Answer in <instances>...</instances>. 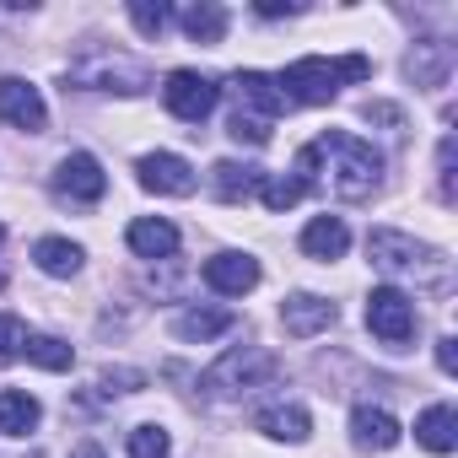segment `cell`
<instances>
[{
	"instance_id": "cell-19",
	"label": "cell",
	"mask_w": 458,
	"mask_h": 458,
	"mask_svg": "<svg viewBox=\"0 0 458 458\" xmlns=\"http://www.w3.org/2000/svg\"><path fill=\"white\" fill-rule=\"evenodd\" d=\"M415 442L431 453H453L458 447V410L453 404H431L415 415Z\"/></svg>"
},
{
	"instance_id": "cell-9",
	"label": "cell",
	"mask_w": 458,
	"mask_h": 458,
	"mask_svg": "<svg viewBox=\"0 0 458 458\" xmlns=\"http://www.w3.org/2000/svg\"><path fill=\"white\" fill-rule=\"evenodd\" d=\"M55 194L71 199V205H98L108 194V173L92 151H71L60 167H55Z\"/></svg>"
},
{
	"instance_id": "cell-23",
	"label": "cell",
	"mask_w": 458,
	"mask_h": 458,
	"mask_svg": "<svg viewBox=\"0 0 458 458\" xmlns=\"http://www.w3.org/2000/svg\"><path fill=\"white\" fill-rule=\"evenodd\" d=\"M178 28H183L194 44H221V38H226V12L216 6V0H194V6L178 12Z\"/></svg>"
},
{
	"instance_id": "cell-22",
	"label": "cell",
	"mask_w": 458,
	"mask_h": 458,
	"mask_svg": "<svg viewBox=\"0 0 458 458\" xmlns=\"http://www.w3.org/2000/svg\"><path fill=\"white\" fill-rule=\"evenodd\" d=\"M81 243H71V238H38L33 243V265L44 270V276H55V281H71L76 270H81Z\"/></svg>"
},
{
	"instance_id": "cell-10",
	"label": "cell",
	"mask_w": 458,
	"mask_h": 458,
	"mask_svg": "<svg viewBox=\"0 0 458 458\" xmlns=\"http://www.w3.org/2000/svg\"><path fill=\"white\" fill-rule=\"evenodd\" d=\"M135 173H140V189H151V194H173V199H183V194H194V167L178 157V151H151V157H140L135 162Z\"/></svg>"
},
{
	"instance_id": "cell-34",
	"label": "cell",
	"mask_w": 458,
	"mask_h": 458,
	"mask_svg": "<svg viewBox=\"0 0 458 458\" xmlns=\"http://www.w3.org/2000/svg\"><path fill=\"white\" fill-rule=\"evenodd\" d=\"M437 367H442L447 377L458 372V340H453V335H442V340H437Z\"/></svg>"
},
{
	"instance_id": "cell-13",
	"label": "cell",
	"mask_w": 458,
	"mask_h": 458,
	"mask_svg": "<svg viewBox=\"0 0 458 458\" xmlns=\"http://www.w3.org/2000/svg\"><path fill=\"white\" fill-rule=\"evenodd\" d=\"M233 98H238V108H243V114H259V119H270V124L286 114L281 81H276V76H265V71H238V76H233Z\"/></svg>"
},
{
	"instance_id": "cell-6",
	"label": "cell",
	"mask_w": 458,
	"mask_h": 458,
	"mask_svg": "<svg viewBox=\"0 0 458 458\" xmlns=\"http://www.w3.org/2000/svg\"><path fill=\"white\" fill-rule=\"evenodd\" d=\"M367 329H372L383 345L404 351V345L415 340V302H410L399 286H377V292L367 297Z\"/></svg>"
},
{
	"instance_id": "cell-37",
	"label": "cell",
	"mask_w": 458,
	"mask_h": 458,
	"mask_svg": "<svg viewBox=\"0 0 458 458\" xmlns=\"http://www.w3.org/2000/svg\"><path fill=\"white\" fill-rule=\"evenodd\" d=\"M0 243H6V226H0Z\"/></svg>"
},
{
	"instance_id": "cell-27",
	"label": "cell",
	"mask_w": 458,
	"mask_h": 458,
	"mask_svg": "<svg viewBox=\"0 0 458 458\" xmlns=\"http://www.w3.org/2000/svg\"><path fill=\"white\" fill-rule=\"evenodd\" d=\"M130 458H173V437L162 426H135L130 431Z\"/></svg>"
},
{
	"instance_id": "cell-32",
	"label": "cell",
	"mask_w": 458,
	"mask_h": 458,
	"mask_svg": "<svg viewBox=\"0 0 458 458\" xmlns=\"http://www.w3.org/2000/svg\"><path fill=\"white\" fill-rule=\"evenodd\" d=\"M361 119H372V124H394V130H399V124H404V108H394V103H372V98H367V103H361Z\"/></svg>"
},
{
	"instance_id": "cell-21",
	"label": "cell",
	"mask_w": 458,
	"mask_h": 458,
	"mask_svg": "<svg viewBox=\"0 0 458 458\" xmlns=\"http://www.w3.org/2000/svg\"><path fill=\"white\" fill-rule=\"evenodd\" d=\"M44 420V404L28 388H0V431L6 437H28Z\"/></svg>"
},
{
	"instance_id": "cell-5",
	"label": "cell",
	"mask_w": 458,
	"mask_h": 458,
	"mask_svg": "<svg viewBox=\"0 0 458 458\" xmlns=\"http://www.w3.org/2000/svg\"><path fill=\"white\" fill-rule=\"evenodd\" d=\"M281 372V361L265 351V345H233L210 372H205V388L210 394H243V388H259Z\"/></svg>"
},
{
	"instance_id": "cell-11",
	"label": "cell",
	"mask_w": 458,
	"mask_h": 458,
	"mask_svg": "<svg viewBox=\"0 0 458 458\" xmlns=\"http://www.w3.org/2000/svg\"><path fill=\"white\" fill-rule=\"evenodd\" d=\"M335 318H340V308H335L329 297H313V292H297V297L281 302V329H286L292 340H313V335H324Z\"/></svg>"
},
{
	"instance_id": "cell-36",
	"label": "cell",
	"mask_w": 458,
	"mask_h": 458,
	"mask_svg": "<svg viewBox=\"0 0 458 458\" xmlns=\"http://www.w3.org/2000/svg\"><path fill=\"white\" fill-rule=\"evenodd\" d=\"M71 458H108V453H103V447H98V442H81V447H76V453H71Z\"/></svg>"
},
{
	"instance_id": "cell-8",
	"label": "cell",
	"mask_w": 458,
	"mask_h": 458,
	"mask_svg": "<svg viewBox=\"0 0 458 458\" xmlns=\"http://www.w3.org/2000/svg\"><path fill=\"white\" fill-rule=\"evenodd\" d=\"M0 119H6L12 130H22V135H44L49 130V103H44V92L33 81L0 76Z\"/></svg>"
},
{
	"instance_id": "cell-30",
	"label": "cell",
	"mask_w": 458,
	"mask_h": 458,
	"mask_svg": "<svg viewBox=\"0 0 458 458\" xmlns=\"http://www.w3.org/2000/svg\"><path fill=\"white\" fill-rule=\"evenodd\" d=\"M226 135H233V140H249V146H265L270 140V119H259V114H233V119H226Z\"/></svg>"
},
{
	"instance_id": "cell-24",
	"label": "cell",
	"mask_w": 458,
	"mask_h": 458,
	"mask_svg": "<svg viewBox=\"0 0 458 458\" xmlns=\"http://www.w3.org/2000/svg\"><path fill=\"white\" fill-rule=\"evenodd\" d=\"M404 71L415 76V87H442L447 71H453V49L447 44H415L410 60H404Z\"/></svg>"
},
{
	"instance_id": "cell-15",
	"label": "cell",
	"mask_w": 458,
	"mask_h": 458,
	"mask_svg": "<svg viewBox=\"0 0 458 458\" xmlns=\"http://www.w3.org/2000/svg\"><path fill=\"white\" fill-rule=\"evenodd\" d=\"M351 442L361 453H388V447H399V420L383 404H356L351 410Z\"/></svg>"
},
{
	"instance_id": "cell-31",
	"label": "cell",
	"mask_w": 458,
	"mask_h": 458,
	"mask_svg": "<svg viewBox=\"0 0 458 458\" xmlns=\"http://www.w3.org/2000/svg\"><path fill=\"white\" fill-rule=\"evenodd\" d=\"M98 388L103 394H140L146 388V372H135V367H103Z\"/></svg>"
},
{
	"instance_id": "cell-29",
	"label": "cell",
	"mask_w": 458,
	"mask_h": 458,
	"mask_svg": "<svg viewBox=\"0 0 458 458\" xmlns=\"http://www.w3.org/2000/svg\"><path fill=\"white\" fill-rule=\"evenodd\" d=\"M22 340H28L22 318H17V313H0V367L22 361Z\"/></svg>"
},
{
	"instance_id": "cell-18",
	"label": "cell",
	"mask_w": 458,
	"mask_h": 458,
	"mask_svg": "<svg viewBox=\"0 0 458 458\" xmlns=\"http://www.w3.org/2000/svg\"><path fill=\"white\" fill-rule=\"evenodd\" d=\"M254 426H259L265 437H276V442H308L313 415H308L302 404H265V410L254 415Z\"/></svg>"
},
{
	"instance_id": "cell-20",
	"label": "cell",
	"mask_w": 458,
	"mask_h": 458,
	"mask_svg": "<svg viewBox=\"0 0 458 458\" xmlns=\"http://www.w3.org/2000/svg\"><path fill=\"white\" fill-rule=\"evenodd\" d=\"M233 324H238V313H226V308H189V313H178V318H173V335H178V340H189V345H205V340L226 335Z\"/></svg>"
},
{
	"instance_id": "cell-7",
	"label": "cell",
	"mask_w": 458,
	"mask_h": 458,
	"mask_svg": "<svg viewBox=\"0 0 458 458\" xmlns=\"http://www.w3.org/2000/svg\"><path fill=\"white\" fill-rule=\"evenodd\" d=\"M216 98H221V87L210 76H199V71H167V81H162V103L183 124H199L216 108Z\"/></svg>"
},
{
	"instance_id": "cell-16",
	"label": "cell",
	"mask_w": 458,
	"mask_h": 458,
	"mask_svg": "<svg viewBox=\"0 0 458 458\" xmlns=\"http://www.w3.org/2000/svg\"><path fill=\"white\" fill-rule=\"evenodd\" d=\"M345 249H351V226H345L340 216H313V221L302 226V254H308V259H324V265H329V259H340Z\"/></svg>"
},
{
	"instance_id": "cell-12",
	"label": "cell",
	"mask_w": 458,
	"mask_h": 458,
	"mask_svg": "<svg viewBox=\"0 0 458 458\" xmlns=\"http://www.w3.org/2000/svg\"><path fill=\"white\" fill-rule=\"evenodd\" d=\"M205 286L210 292H221V297H249L254 286H259V259L254 254H216V259H205Z\"/></svg>"
},
{
	"instance_id": "cell-17",
	"label": "cell",
	"mask_w": 458,
	"mask_h": 458,
	"mask_svg": "<svg viewBox=\"0 0 458 458\" xmlns=\"http://www.w3.org/2000/svg\"><path fill=\"white\" fill-rule=\"evenodd\" d=\"M259 183H265V173L249 167V162H216V167H210V189H216L221 205H243V199H254Z\"/></svg>"
},
{
	"instance_id": "cell-25",
	"label": "cell",
	"mask_w": 458,
	"mask_h": 458,
	"mask_svg": "<svg viewBox=\"0 0 458 458\" xmlns=\"http://www.w3.org/2000/svg\"><path fill=\"white\" fill-rule=\"evenodd\" d=\"M22 356H28L33 367H44V372H71V367H76V351H71L60 335H28V340H22Z\"/></svg>"
},
{
	"instance_id": "cell-14",
	"label": "cell",
	"mask_w": 458,
	"mask_h": 458,
	"mask_svg": "<svg viewBox=\"0 0 458 458\" xmlns=\"http://www.w3.org/2000/svg\"><path fill=\"white\" fill-rule=\"evenodd\" d=\"M124 243H130V254H135V259L162 265V259H173V254H178V226H173V221H162V216H140V221H130Z\"/></svg>"
},
{
	"instance_id": "cell-28",
	"label": "cell",
	"mask_w": 458,
	"mask_h": 458,
	"mask_svg": "<svg viewBox=\"0 0 458 458\" xmlns=\"http://www.w3.org/2000/svg\"><path fill=\"white\" fill-rule=\"evenodd\" d=\"M259 194H265V205H270L276 216H281V210H292V205L302 199V189H297V183H292L286 173H265V183H259Z\"/></svg>"
},
{
	"instance_id": "cell-1",
	"label": "cell",
	"mask_w": 458,
	"mask_h": 458,
	"mask_svg": "<svg viewBox=\"0 0 458 458\" xmlns=\"http://www.w3.org/2000/svg\"><path fill=\"white\" fill-rule=\"evenodd\" d=\"M313 151H318V162H329V173L318 178V189L329 183L335 199H345V205H361V199L377 194V183H383V157H377L372 140L345 135V130H324V135L313 140Z\"/></svg>"
},
{
	"instance_id": "cell-3",
	"label": "cell",
	"mask_w": 458,
	"mask_h": 458,
	"mask_svg": "<svg viewBox=\"0 0 458 458\" xmlns=\"http://www.w3.org/2000/svg\"><path fill=\"white\" fill-rule=\"evenodd\" d=\"M367 76H372V60H367V55H340V60H318V55H308V60L286 65L276 81H281L286 108H292V103L318 108V103H335V92H340L345 81H367Z\"/></svg>"
},
{
	"instance_id": "cell-2",
	"label": "cell",
	"mask_w": 458,
	"mask_h": 458,
	"mask_svg": "<svg viewBox=\"0 0 458 458\" xmlns=\"http://www.w3.org/2000/svg\"><path fill=\"white\" fill-rule=\"evenodd\" d=\"M367 254L383 276L394 281H415L420 292H447L453 286V259L410 233H394V226H372V238H367Z\"/></svg>"
},
{
	"instance_id": "cell-26",
	"label": "cell",
	"mask_w": 458,
	"mask_h": 458,
	"mask_svg": "<svg viewBox=\"0 0 458 458\" xmlns=\"http://www.w3.org/2000/svg\"><path fill=\"white\" fill-rule=\"evenodd\" d=\"M130 22H135L146 38H162L167 22H173V12L162 6V0H130Z\"/></svg>"
},
{
	"instance_id": "cell-33",
	"label": "cell",
	"mask_w": 458,
	"mask_h": 458,
	"mask_svg": "<svg viewBox=\"0 0 458 458\" xmlns=\"http://www.w3.org/2000/svg\"><path fill=\"white\" fill-rule=\"evenodd\" d=\"M437 173H442V199L453 205V135H447L442 151H437Z\"/></svg>"
},
{
	"instance_id": "cell-4",
	"label": "cell",
	"mask_w": 458,
	"mask_h": 458,
	"mask_svg": "<svg viewBox=\"0 0 458 458\" xmlns=\"http://www.w3.org/2000/svg\"><path fill=\"white\" fill-rule=\"evenodd\" d=\"M71 81L87 87V92H119V98H140L151 87V71L119 49H87L76 65H71Z\"/></svg>"
},
{
	"instance_id": "cell-35",
	"label": "cell",
	"mask_w": 458,
	"mask_h": 458,
	"mask_svg": "<svg viewBox=\"0 0 458 458\" xmlns=\"http://www.w3.org/2000/svg\"><path fill=\"white\" fill-rule=\"evenodd\" d=\"M302 6H297V0H286V6H281V0H259V17H297Z\"/></svg>"
}]
</instances>
